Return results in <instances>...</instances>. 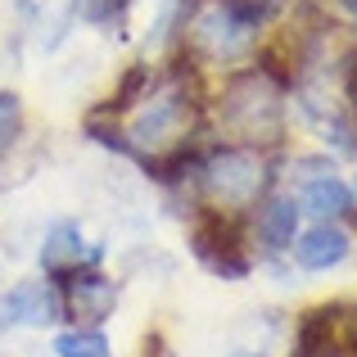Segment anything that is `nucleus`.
Here are the masks:
<instances>
[{"label": "nucleus", "instance_id": "11", "mask_svg": "<svg viewBox=\"0 0 357 357\" xmlns=\"http://www.w3.org/2000/svg\"><path fill=\"white\" fill-rule=\"evenodd\" d=\"M298 204L289 195H276V199L262 204V218H258V236L267 240V249H289L298 240Z\"/></svg>", "mask_w": 357, "mask_h": 357}, {"label": "nucleus", "instance_id": "6", "mask_svg": "<svg viewBox=\"0 0 357 357\" xmlns=\"http://www.w3.org/2000/svg\"><path fill=\"white\" fill-rule=\"evenodd\" d=\"M249 32H253V23H249V18H240L227 0L213 5L208 14L195 23V36H199V45L213 54V59H231V54H240V45L249 41Z\"/></svg>", "mask_w": 357, "mask_h": 357}, {"label": "nucleus", "instance_id": "3", "mask_svg": "<svg viewBox=\"0 0 357 357\" xmlns=\"http://www.w3.org/2000/svg\"><path fill=\"white\" fill-rule=\"evenodd\" d=\"M190 109H195V100L181 91V82H167V86L136 114V122H131V140H136V145H149V149L172 145L176 136H185Z\"/></svg>", "mask_w": 357, "mask_h": 357}, {"label": "nucleus", "instance_id": "5", "mask_svg": "<svg viewBox=\"0 0 357 357\" xmlns=\"http://www.w3.org/2000/svg\"><path fill=\"white\" fill-rule=\"evenodd\" d=\"M63 317V298L50 280H23L0 294V326H54Z\"/></svg>", "mask_w": 357, "mask_h": 357}, {"label": "nucleus", "instance_id": "13", "mask_svg": "<svg viewBox=\"0 0 357 357\" xmlns=\"http://www.w3.org/2000/svg\"><path fill=\"white\" fill-rule=\"evenodd\" d=\"M18 136H23V100L14 91H0V158L14 149Z\"/></svg>", "mask_w": 357, "mask_h": 357}, {"label": "nucleus", "instance_id": "16", "mask_svg": "<svg viewBox=\"0 0 357 357\" xmlns=\"http://www.w3.org/2000/svg\"><path fill=\"white\" fill-rule=\"evenodd\" d=\"M344 5H353V9H357V0H344Z\"/></svg>", "mask_w": 357, "mask_h": 357}, {"label": "nucleus", "instance_id": "1", "mask_svg": "<svg viewBox=\"0 0 357 357\" xmlns=\"http://www.w3.org/2000/svg\"><path fill=\"white\" fill-rule=\"evenodd\" d=\"M222 127L240 140H280L285 109H280L276 82L258 68L236 73L222 91Z\"/></svg>", "mask_w": 357, "mask_h": 357}, {"label": "nucleus", "instance_id": "14", "mask_svg": "<svg viewBox=\"0 0 357 357\" xmlns=\"http://www.w3.org/2000/svg\"><path fill=\"white\" fill-rule=\"evenodd\" d=\"M145 86H149V68H145V63H136V68H131L127 77H122V86H118V96H114V105H109V109L118 114V109L136 105V96H140Z\"/></svg>", "mask_w": 357, "mask_h": 357}, {"label": "nucleus", "instance_id": "12", "mask_svg": "<svg viewBox=\"0 0 357 357\" xmlns=\"http://www.w3.org/2000/svg\"><path fill=\"white\" fill-rule=\"evenodd\" d=\"M54 353L59 357H114L109 353V340L100 331H63L54 340Z\"/></svg>", "mask_w": 357, "mask_h": 357}, {"label": "nucleus", "instance_id": "4", "mask_svg": "<svg viewBox=\"0 0 357 357\" xmlns=\"http://www.w3.org/2000/svg\"><path fill=\"white\" fill-rule=\"evenodd\" d=\"M190 244H195V253H199V258L208 262V267L218 271L222 280H240V276H249V253H244L240 231H236V222H231V218H222V213L204 218L199 227H195Z\"/></svg>", "mask_w": 357, "mask_h": 357}, {"label": "nucleus", "instance_id": "17", "mask_svg": "<svg viewBox=\"0 0 357 357\" xmlns=\"http://www.w3.org/2000/svg\"><path fill=\"white\" fill-rule=\"evenodd\" d=\"M240 357H244V353H240Z\"/></svg>", "mask_w": 357, "mask_h": 357}, {"label": "nucleus", "instance_id": "2", "mask_svg": "<svg viewBox=\"0 0 357 357\" xmlns=\"http://www.w3.org/2000/svg\"><path fill=\"white\" fill-rule=\"evenodd\" d=\"M262 181H267V167L253 149L244 145H231V149H218V154L204 163V190L208 199L227 204V208H244V204L258 199Z\"/></svg>", "mask_w": 357, "mask_h": 357}, {"label": "nucleus", "instance_id": "8", "mask_svg": "<svg viewBox=\"0 0 357 357\" xmlns=\"http://www.w3.org/2000/svg\"><path fill=\"white\" fill-rule=\"evenodd\" d=\"M114 303H118V289L114 280H105L100 271H73L68 280V312L77 317V321H105V317H114Z\"/></svg>", "mask_w": 357, "mask_h": 357}, {"label": "nucleus", "instance_id": "15", "mask_svg": "<svg viewBox=\"0 0 357 357\" xmlns=\"http://www.w3.org/2000/svg\"><path fill=\"white\" fill-rule=\"evenodd\" d=\"M127 5L131 0H77V14L86 18V23H114Z\"/></svg>", "mask_w": 357, "mask_h": 357}, {"label": "nucleus", "instance_id": "7", "mask_svg": "<svg viewBox=\"0 0 357 357\" xmlns=\"http://www.w3.org/2000/svg\"><path fill=\"white\" fill-rule=\"evenodd\" d=\"M289 249H294V262L303 271H331L349 258V236H344V227H335V222H317V227H307Z\"/></svg>", "mask_w": 357, "mask_h": 357}, {"label": "nucleus", "instance_id": "9", "mask_svg": "<svg viewBox=\"0 0 357 357\" xmlns=\"http://www.w3.org/2000/svg\"><path fill=\"white\" fill-rule=\"evenodd\" d=\"M82 258L96 262L100 253H96V249L86 253V240H82L77 222H54L50 236H45V244H41V267L50 271V276H59V271H77Z\"/></svg>", "mask_w": 357, "mask_h": 357}, {"label": "nucleus", "instance_id": "10", "mask_svg": "<svg viewBox=\"0 0 357 357\" xmlns=\"http://www.w3.org/2000/svg\"><path fill=\"white\" fill-rule=\"evenodd\" d=\"M303 208L317 213L321 222L344 218V213H353V190L335 172H321V176H312V181L303 185Z\"/></svg>", "mask_w": 357, "mask_h": 357}]
</instances>
